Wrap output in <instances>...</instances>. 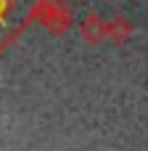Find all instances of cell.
Here are the masks:
<instances>
[{"mask_svg":"<svg viewBox=\"0 0 148 151\" xmlns=\"http://www.w3.org/2000/svg\"><path fill=\"white\" fill-rule=\"evenodd\" d=\"M79 37L87 42V45H101L106 40V21L98 16V13H87L82 21H79Z\"/></svg>","mask_w":148,"mask_h":151,"instance_id":"obj_2","label":"cell"},{"mask_svg":"<svg viewBox=\"0 0 148 151\" xmlns=\"http://www.w3.org/2000/svg\"><path fill=\"white\" fill-rule=\"evenodd\" d=\"M106 37L111 42H117V45L127 42L132 37V21L124 19V16H114L111 21H106Z\"/></svg>","mask_w":148,"mask_h":151,"instance_id":"obj_3","label":"cell"},{"mask_svg":"<svg viewBox=\"0 0 148 151\" xmlns=\"http://www.w3.org/2000/svg\"><path fill=\"white\" fill-rule=\"evenodd\" d=\"M42 24L50 29V32H66L69 24H71V13L69 8L61 3V0H45L42 3Z\"/></svg>","mask_w":148,"mask_h":151,"instance_id":"obj_1","label":"cell"}]
</instances>
